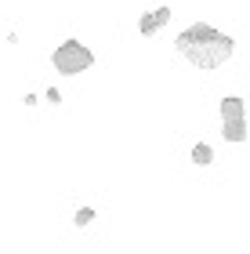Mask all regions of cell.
Instances as JSON below:
<instances>
[{"label":"cell","mask_w":250,"mask_h":254,"mask_svg":"<svg viewBox=\"0 0 250 254\" xmlns=\"http://www.w3.org/2000/svg\"><path fill=\"white\" fill-rule=\"evenodd\" d=\"M174 48H178L181 59L189 65H196V69H221L232 59L236 44H232V37H225L221 29L207 26V22H192V26L174 40Z\"/></svg>","instance_id":"6da1fadb"},{"label":"cell","mask_w":250,"mask_h":254,"mask_svg":"<svg viewBox=\"0 0 250 254\" xmlns=\"http://www.w3.org/2000/svg\"><path fill=\"white\" fill-rule=\"evenodd\" d=\"M91 62H95V55H91V48H87V44H80V40H65V44H58L54 55H51V65L58 69L62 76L84 73V69H91Z\"/></svg>","instance_id":"7a4b0ae2"},{"label":"cell","mask_w":250,"mask_h":254,"mask_svg":"<svg viewBox=\"0 0 250 254\" xmlns=\"http://www.w3.org/2000/svg\"><path fill=\"white\" fill-rule=\"evenodd\" d=\"M167 22H170V7H156V11H149V15L138 18V33L142 37H156Z\"/></svg>","instance_id":"3957f363"},{"label":"cell","mask_w":250,"mask_h":254,"mask_svg":"<svg viewBox=\"0 0 250 254\" xmlns=\"http://www.w3.org/2000/svg\"><path fill=\"white\" fill-rule=\"evenodd\" d=\"M221 138H225L229 145H243V142H247V117L221 120Z\"/></svg>","instance_id":"277c9868"},{"label":"cell","mask_w":250,"mask_h":254,"mask_svg":"<svg viewBox=\"0 0 250 254\" xmlns=\"http://www.w3.org/2000/svg\"><path fill=\"white\" fill-rule=\"evenodd\" d=\"M236 117H247V102L236 95L221 98V120H236Z\"/></svg>","instance_id":"5b68a950"},{"label":"cell","mask_w":250,"mask_h":254,"mask_svg":"<svg viewBox=\"0 0 250 254\" xmlns=\"http://www.w3.org/2000/svg\"><path fill=\"white\" fill-rule=\"evenodd\" d=\"M192 164H196V167H210L214 164V149L207 142H196V145H192Z\"/></svg>","instance_id":"8992f818"},{"label":"cell","mask_w":250,"mask_h":254,"mask_svg":"<svg viewBox=\"0 0 250 254\" xmlns=\"http://www.w3.org/2000/svg\"><path fill=\"white\" fill-rule=\"evenodd\" d=\"M91 222H95V207H80V211L73 214V225L76 229H87Z\"/></svg>","instance_id":"52a82bcc"},{"label":"cell","mask_w":250,"mask_h":254,"mask_svg":"<svg viewBox=\"0 0 250 254\" xmlns=\"http://www.w3.org/2000/svg\"><path fill=\"white\" fill-rule=\"evenodd\" d=\"M44 98H48L51 106H58V102H62V91H58V87H48V91H44Z\"/></svg>","instance_id":"ba28073f"}]
</instances>
